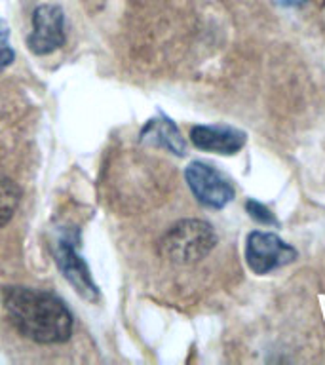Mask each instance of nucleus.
I'll list each match as a JSON object with an SVG mask.
<instances>
[{
  "label": "nucleus",
  "instance_id": "nucleus-5",
  "mask_svg": "<svg viewBox=\"0 0 325 365\" xmlns=\"http://www.w3.org/2000/svg\"><path fill=\"white\" fill-rule=\"evenodd\" d=\"M65 44V14L56 4H40L33 11V31L27 48L36 56H48Z\"/></svg>",
  "mask_w": 325,
  "mask_h": 365
},
{
  "label": "nucleus",
  "instance_id": "nucleus-10",
  "mask_svg": "<svg viewBox=\"0 0 325 365\" xmlns=\"http://www.w3.org/2000/svg\"><path fill=\"white\" fill-rule=\"evenodd\" d=\"M245 207H247V211H249V215L255 219V221L262 222V225H276V217L272 215V211L268 210V207H264V205L261 204V202H255V200H251V202H247L245 204Z\"/></svg>",
  "mask_w": 325,
  "mask_h": 365
},
{
  "label": "nucleus",
  "instance_id": "nucleus-9",
  "mask_svg": "<svg viewBox=\"0 0 325 365\" xmlns=\"http://www.w3.org/2000/svg\"><path fill=\"white\" fill-rule=\"evenodd\" d=\"M21 190L10 177L0 175V227H6L16 215Z\"/></svg>",
  "mask_w": 325,
  "mask_h": 365
},
{
  "label": "nucleus",
  "instance_id": "nucleus-6",
  "mask_svg": "<svg viewBox=\"0 0 325 365\" xmlns=\"http://www.w3.org/2000/svg\"><path fill=\"white\" fill-rule=\"evenodd\" d=\"M51 253H53L57 268L61 270L63 278L73 285V289L86 301H99V287L91 278L90 267L86 264L78 251L74 250L73 242L67 238L57 240Z\"/></svg>",
  "mask_w": 325,
  "mask_h": 365
},
{
  "label": "nucleus",
  "instance_id": "nucleus-2",
  "mask_svg": "<svg viewBox=\"0 0 325 365\" xmlns=\"http://www.w3.org/2000/svg\"><path fill=\"white\" fill-rule=\"evenodd\" d=\"M217 244V234L210 222L185 219L167 228L158 244L160 255L175 264H192L211 253Z\"/></svg>",
  "mask_w": 325,
  "mask_h": 365
},
{
  "label": "nucleus",
  "instance_id": "nucleus-11",
  "mask_svg": "<svg viewBox=\"0 0 325 365\" xmlns=\"http://www.w3.org/2000/svg\"><path fill=\"white\" fill-rule=\"evenodd\" d=\"M14 59H16L14 50L8 48V46H2V48H0V73H2L4 68L10 67L11 63H14Z\"/></svg>",
  "mask_w": 325,
  "mask_h": 365
},
{
  "label": "nucleus",
  "instance_id": "nucleus-3",
  "mask_svg": "<svg viewBox=\"0 0 325 365\" xmlns=\"http://www.w3.org/2000/svg\"><path fill=\"white\" fill-rule=\"evenodd\" d=\"M185 179L200 204L211 210H221L234 198V185L213 165L205 162H190L185 170Z\"/></svg>",
  "mask_w": 325,
  "mask_h": 365
},
{
  "label": "nucleus",
  "instance_id": "nucleus-8",
  "mask_svg": "<svg viewBox=\"0 0 325 365\" xmlns=\"http://www.w3.org/2000/svg\"><path fill=\"white\" fill-rule=\"evenodd\" d=\"M139 141L145 143V145H153V147L165 148L177 156H185V153H187V145H185L181 131L165 116L148 120L139 133Z\"/></svg>",
  "mask_w": 325,
  "mask_h": 365
},
{
  "label": "nucleus",
  "instance_id": "nucleus-4",
  "mask_svg": "<svg viewBox=\"0 0 325 365\" xmlns=\"http://www.w3.org/2000/svg\"><path fill=\"white\" fill-rule=\"evenodd\" d=\"M245 257L251 270L262 276L295 261L296 250L276 234L255 230L247 236Z\"/></svg>",
  "mask_w": 325,
  "mask_h": 365
},
{
  "label": "nucleus",
  "instance_id": "nucleus-12",
  "mask_svg": "<svg viewBox=\"0 0 325 365\" xmlns=\"http://www.w3.org/2000/svg\"><path fill=\"white\" fill-rule=\"evenodd\" d=\"M282 2L287 6H302L304 2H308V0H282Z\"/></svg>",
  "mask_w": 325,
  "mask_h": 365
},
{
  "label": "nucleus",
  "instance_id": "nucleus-1",
  "mask_svg": "<svg viewBox=\"0 0 325 365\" xmlns=\"http://www.w3.org/2000/svg\"><path fill=\"white\" fill-rule=\"evenodd\" d=\"M2 304L19 335L38 344H61L73 335L74 318L67 304L50 291L6 287Z\"/></svg>",
  "mask_w": 325,
  "mask_h": 365
},
{
  "label": "nucleus",
  "instance_id": "nucleus-7",
  "mask_svg": "<svg viewBox=\"0 0 325 365\" xmlns=\"http://www.w3.org/2000/svg\"><path fill=\"white\" fill-rule=\"evenodd\" d=\"M244 131L230 125H194L190 130V141L196 148L205 153L236 154L245 145Z\"/></svg>",
  "mask_w": 325,
  "mask_h": 365
}]
</instances>
